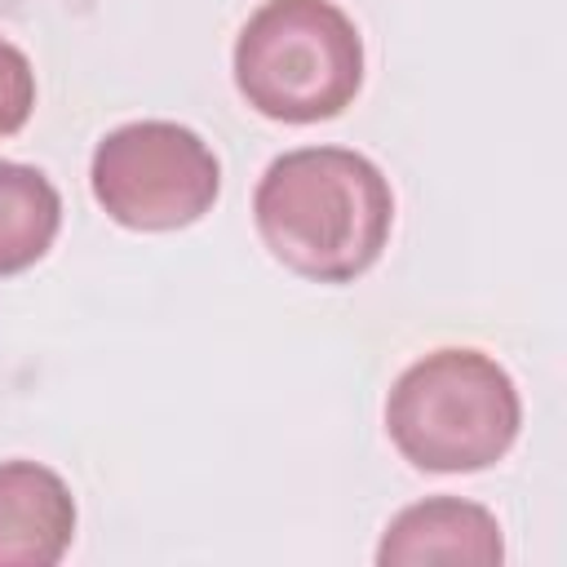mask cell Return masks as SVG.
I'll return each mask as SVG.
<instances>
[{"mask_svg":"<svg viewBox=\"0 0 567 567\" xmlns=\"http://www.w3.org/2000/svg\"><path fill=\"white\" fill-rule=\"evenodd\" d=\"M71 540V487L49 465L0 461V567H53Z\"/></svg>","mask_w":567,"mask_h":567,"instance_id":"8992f818","label":"cell"},{"mask_svg":"<svg viewBox=\"0 0 567 567\" xmlns=\"http://www.w3.org/2000/svg\"><path fill=\"white\" fill-rule=\"evenodd\" d=\"M89 182L111 221L128 230H182L213 208L221 164L195 128L133 120L97 142Z\"/></svg>","mask_w":567,"mask_h":567,"instance_id":"277c9868","label":"cell"},{"mask_svg":"<svg viewBox=\"0 0 567 567\" xmlns=\"http://www.w3.org/2000/svg\"><path fill=\"white\" fill-rule=\"evenodd\" d=\"M523 425L514 377L483 350L447 346L394 381L385 430L403 461L430 474H474L496 465Z\"/></svg>","mask_w":567,"mask_h":567,"instance_id":"7a4b0ae2","label":"cell"},{"mask_svg":"<svg viewBox=\"0 0 567 567\" xmlns=\"http://www.w3.org/2000/svg\"><path fill=\"white\" fill-rule=\"evenodd\" d=\"M35 106V71L27 53L0 35V137L18 133Z\"/></svg>","mask_w":567,"mask_h":567,"instance_id":"ba28073f","label":"cell"},{"mask_svg":"<svg viewBox=\"0 0 567 567\" xmlns=\"http://www.w3.org/2000/svg\"><path fill=\"white\" fill-rule=\"evenodd\" d=\"M505 558L492 509L461 496H430L399 509L377 545L381 567H496Z\"/></svg>","mask_w":567,"mask_h":567,"instance_id":"5b68a950","label":"cell"},{"mask_svg":"<svg viewBox=\"0 0 567 567\" xmlns=\"http://www.w3.org/2000/svg\"><path fill=\"white\" fill-rule=\"evenodd\" d=\"M359 84L363 40L332 0H266L235 40V89L266 120H332Z\"/></svg>","mask_w":567,"mask_h":567,"instance_id":"3957f363","label":"cell"},{"mask_svg":"<svg viewBox=\"0 0 567 567\" xmlns=\"http://www.w3.org/2000/svg\"><path fill=\"white\" fill-rule=\"evenodd\" d=\"M252 221L275 261L315 284H350L377 266L394 226L385 173L346 146H301L270 159Z\"/></svg>","mask_w":567,"mask_h":567,"instance_id":"6da1fadb","label":"cell"},{"mask_svg":"<svg viewBox=\"0 0 567 567\" xmlns=\"http://www.w3.org/2000/svg\"><path fill=\"white\" fill-rule=\"evenodd\" d=\"M62 226L58 186L18 159H0V279L35 266Z\"/></svg>","mask_w":567,"mask_h":567,"instance_id":"52a82bcc","label":"cell"}]
</instances>
